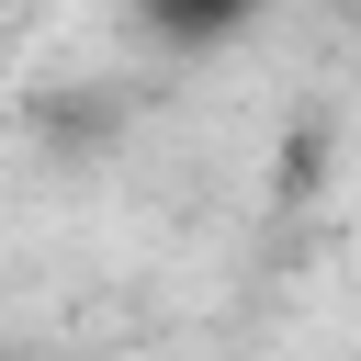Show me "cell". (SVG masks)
Masks as SVG:
<instances>
[{"label":"cell","mask_w":361,"mask_h":361,"mask_svg":"<svg viewBox=\"0 0 361 361\" xmlns=\"http://www.w3.org/2000/svg\"><path fill=\"white\" fill-rule=\"evenodd\" d=\"M271 0H135V23L147 34H169V45H226L237 23H259Z\"/></svg>","instance_id":"6da1fadb"}]
</instances>
